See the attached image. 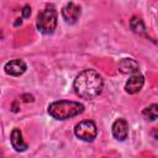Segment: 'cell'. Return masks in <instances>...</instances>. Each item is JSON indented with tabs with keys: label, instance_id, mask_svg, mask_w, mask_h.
<instances>
[{
	"label": "cell",
	"instance_id": "cell-3",
	"mask_svg": "<svg viewBox=\"0 0 158 158\" xmlns=\"http://www.w3.org/2000/svg\"><path fill=\"white\" fill-rule=\"evenodd\" d=\"M58 14L54 6L49 5L43 9L37 16V28L44 35H52L57 27Z\"/></svg>",
	"mask_w": 158,
	"mask_h": 158
},
{
	"label": "cell",
	"instance_id": "cell-5",
	"mask_svg": "<svg viewBox=\"0 0 158 158\" xmlns=\"http://www.w3.org/2000/svg\"><path fill=\"white\" fill-rule=\"evenodd\" d=\"M62 16L67 23H75L80 16V6L74 2H68L62 9Z\"/></svg>",
	"mask_w": 158,
	"mask_h": 158
},
{
	"label": "cell",
	"instance_id": "cell-8",
	"mask_svg": "<svg viewBox=\"0 0 158 158\" xmlns=\"http://www.w3.org/2000/svg\"><path fill=\"white\" fill-rule=\"evenodd\" d=\"M112 136L117 141H125L128 136V123L125 118H117L112 123Z\"/></svg>",
	"mask_w": 158,
	"mask_h": 158
},
{
	"label": "cell",
	"instance_id": "cell-12",
	"mask_svg": "<svg viewBox=\"0 0 158 158\" xmlns=\"http://www.w3.org/2000/svg\"><path fill=\"white\" fill-rule=\"evenodd\" d=\"M143 116L146 120H149V121H154L157 117H158V105L157 104H152L149 106H147L144 110H143Z\"/></svg>",
	"mask_w": 158,
	"mask_h": 158
},
{
	"label": "cell",
	"instance_id": "cell-11",
	"mask_svg": "<svg viewBox=\"0 0 158 158\" xmlns=\"http://www.w3.org/2000/svg\"><path fill=\"white\" fill-rule=\"evenodd\" d=\"M130 27H131V30L135 33H138V35H144L146 33L144 22L138 16H132L131 17V20H130Z\"/></svg>",
	"mask_w": 158,
	"mask_h": 158
},
{
	"label": "cell",
	"instance_id": "cell-4",
	"mask_svg": "<svg viewBox=\"0 0 158 158\" xmlns=\"http://www.w3.org/2000/svg\"><path fill=\"white\" fill-rule=\"evenodd\" d=\"M74 133L79 139L85 141V142H91L98 135V128L94 121L84 120L75 125Z\"/></svg>",
	"mask_w": 158,
	"mask_h": 158
},
{
	"label": "cell",
	"instance_id": "cell-6",
	"mask_svg": "<svg viewBox=\"0 0 158 158\" xmlns=\"http://www.w3.org/2000/svg\"><path fill=\"white\" fill-rule=\"evenodd\" d=\"M143 84H144V78L139 72H137L135 74H131V77L128 78L125 85V90L128 94H136L142 89Z\"/></svg>",
	"mask_w": 158,
	"mask_h": 158
},
{
	"label": "cell",
	"instance_id": "cell-2",
	"mask_svg": "<svg viewBox=\"0 0 158 158\" xmlns=\"http://www.w3.org/2000/svg\"><path fill=\"white\" fill-rule=\"evenodd\" d=\"M84 111V105L70 100L53 101L48 105V114L56 120H68Z\"/></svg>",
	"mask_w": 158,
	"mask_h": 158
},
{
	"label": "cell",
	"instance_id": "cell-10",
	"mask_svg": "<svg viewBox=\"0 0 158 158\" xmlns=\"http://www.w3.org/2000/svg\"><path fill=\"white\" fill-rule=\"evenodd\" d=\"M139 69L138 63L132 58H123L118 62V70L123 74H135Z\"/></svg>",
	"mask_w": 158,
	"mask_h": 158
},
{
	"label": "cell",
	"instance_id": "cell-15",
	"mask_svg": "<svg viewBox=\"0 0 158 158\" xmlns=\"http://www.w3.org/2000/svg\"><path fill=\"white\" fill-rule=\"evenodd\" d=\"M0 158H5V157H4V154H2L1 152H0Z\"/></svg>",
	"mask_w": 158,
	"mask_h": 158
},
{
	"label": "cell",
	"instance_id": "cell-16",
	"mask_svg": "<svg viewBox=\"0 0 158 158\" xmlns=\"http://www.w3.org/2000/svg\"><path fill=\"white\" fill-rule=\"evenodd\" d=\"M104 158H105V157H104Z\"/></svg>",
	"mask_w": 158,
	"mask_h": 158
},
{
	"label": "cell",
	"instance_id": "cell-13",
	"mask_svg": "<svg viewBox=\"0 0 158 158\" xmlns=\"http://www.w3.org/2000/svg\"><path fill=\"white\" fill-rule=\"evenodd\" d=\"M21 12H22V17H25V19L30 17V15H31V7H30V5H25L22 7Z\"/></svg>",
	"mask_w": 158,
	"mask_h": 158
},
{
	"label": "cell",
	"instance_id": "cell-14",
	"mask_svg": "<svg viewBox=\"0 0 158 158\" xmlns=\"http://www.w3.org/2000/svg\"><path fill=\"white\" fill-rule=\"evenodd\" d=\"M22 98H26V99H23L25 101H33V96H32V95H27V94H25V95H22Z\"/></svg>",
	"mask_w": 158,
	"mask_h": 158
},
{
	"label": "cell",
	"instance_id": "cell-7",
	"mask_svg": "<svg viewBox=\"0 0 158 158\" xmlns=\"http://www.w3.org/2000/svg\"><path fill=\"white\" fill-rule=\"evenodd\" d=\"M26 68H27V65L22 59H12V60H10L5 64L4 70L9 75L19 77V75H21L26 72Z\"/></svg>",
	"mask_w": 158,
	"mask_h": 158
},
{
	"label": "cell",
	"instance_id": "cell-9",
	"mask_svg": "<svg viewBox=\"0 0 158 158\" xmlns=\"http://www.w3.org/2000/svg\"><path fill=\"white\" fill-rule=\"evenodd\" d=\"M10 141L12 144V148L16 152H25L28 147V144L23 141L22 138V133L20 131V128H14L11 131V136H10Z\"/></svg>",
	"mask_w": 158,
	"mask_h": 158
},
{
	"label": "cell",
	"instance_id": "cell-1",
	"mask_svg": "<svg viewBox=\"0 0 158 158\" xmlns=\"http://www.w3.org/2000/svg\"><path fill=\"white\" fill-rule=\"evenodd\" d=\"M75 94L85 100H93L102 91L104 80L102 77L94 69H84L74 80Z\"/></svg>",
	"mask_w": 158,
	"mask_h": 158
}]
</instances>
